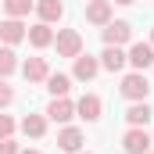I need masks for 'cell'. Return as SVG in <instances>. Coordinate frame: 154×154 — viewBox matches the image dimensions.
Returning a JSON list of instances; mask_svg holds the SVG:
<instances>
[{
    "instance_id": "obj_15",
    "label": "cell",
    "mask_w": 154,
    "mask_h": 154,
    "mask_svg": "<svg viewBox=\"0 0 154 154\" xmlns=\"http://www.w3.org/2000/svg\"><path fill=\"white\" fill-rule=\"evenodd\" d=\"M36 14H39V22L54 25V22H61V14H65V4H61V0H36Z\"/></svg>"
},
{
    "instance_id": "obj_4",
    "label": "cell",
    "mask_w": 154,
    "mask_h": 154,
    "mask_svg": "<svg viewBox=\"0 0 154 154\" xmlns=\"http://www.w3.org/2000/svg\"><path fill=\"white\" fill-rule=\"evenodd\" d=\"M43 115L50 118V122H61V125H65V122H72V118H75V100H68V97H54V100L47 104V111H43Z\"/></svg>"
},
{
    "instance_id": "obj_10",
    "label": "cell",
    "mask_w": 154,
    "mask_h": 154,
    "mask_svg": "<svg viewBox=\"0 0 154 154\" xmlns=\"http://www.w3.org/2000/svg\"><path fill=\"white\" fill-rule=\"evenodd\" d=\"M82 143H86V136H82V129H75V125H65V129L57 133V147L65 154H79Z\"/></svg>"
},
{
    "instance_id": "obj_26",
    "label": "cell",
    "mask_w": 154,
    "mask_h": 154,
    "mask_svg": "<svg viewBox=\"0 0 154 154\" xmlns=\"http://www.w3.org/2000/svg\"><path fill=\"white\" fill-rule=\"evenodd\" d=\"M151 47H154V29H151Z\"/></svg>"
},
{
    "instance_id": "obj_12",
    "label": "cell",
    "mask_w": 154,
    "mask_h": 154,
    "mask_svg": "<svg viewBox=\"0 0 154 154\" xmlns=\"http://www.w3.org/2000/svg\"><path fill=\"white\" fill-rule=\"evenodd\" d=\"M97 61H100V68H104V72H122V68L129 65V61H125V50H122V47H104Z\"/></svg>"
},
{
    "instance_id": "obj_24",
    "label": "cell",
    "mask_w": 154,
    "mask_h": 154,
    "mask_svg": "<svg viewBox=\"0 0 154 154\" xmlns=\"http://www.w3.org/2000/svg\"><path fill=\"white\" fill-rule=\"evenodd\" d=\"M18 154H39V151H36V147H25V151H18Z\"/></svg>"
},
{
    "instance_id": "obj_27",
    "label": "cell",
    "mask_w": 154,
    "mask_h": 154,
    "mask_svg": "<svg viewBox=\"0 0 154 154\" xmlns=\"http://www.w3.org/2000/svg\"><path fill=\"white\" fill-rule=\"evenodd\" d=\"M79 154H90V151H79Z\"/></svg>"
},
{
    "instance_id": "obj_20",
    "label": "cell",
    "mask_w": 154,
    "mask_h": 154,
    "mask_svg": "<svg viewBox=\"0 0 154 154\" xmlns=\"http://www.w3.org/2000/svg\"><path fill=\"white\" fill-rule=\"evenodd\" d=\"M14 68H18V54L11 47H0V79H7Z\"/></svg>"
},
{
    "instance_id": "obj_21",
    "label": "cell",
    "mask_w": 154,
    "mask_h": 154,
    "mask_svg": "<svg viewBox=\"0 0 154 154\" xmlns=\"http://www.w3.org/2000/svg\"><path fill=\"white\" fill-rule=\"evenodd\" d=\"M11 104H14V86H11L7 79H0V111L11 108Z\"/></svg>"
},
{
    "instance_id": "obj_14",
    "label": "cell",
    "mask_w": 154,
    "mask_h": 154,
    "mask_svg": "<svg viewBox=\"0 0 154 154\" xmlns=\"http://www.w3.org/2000/svg\"><path fill=\"white\" fill-rule=\"evenodd\" d=\"M25 39H29L36 50H43V47H50V43H54V29H50L47 22H36V25H29Z\"/></svg>"
},
{
    "instance_id": "obj_9",
    "label": "cell",
    "mask_w": 154,
    "mask_h": 154,
    "mask_svg": "<svg viewBox=\"0 0 154 154\" xmlns=\"http://www.w3.org/2000/svg\"><path fill=\"white\" fill-rule=\"evenodd\" d=\"M100 111H104V104H100V97H97V93H82V97L75 100V115L86 118V122H97Z\"/></svg>"
},
{
    "instance_id": "obj_7",
    "label": "cell",
    "mask_w": 154,
    "mask_h": 154,
    "mask_svg": "<svg viewBox=\"0 0 154 154\" xmlns=\"http://www.w3.org/2000/svg\"><path fill=\"white\" fill-rule=\"evenodd\" d=\"M125 61H129L136 72H147V68L154 65V47H151V43H133L129 54H125Z\"/></svg>"
},
{
    "instance_id": "obj_8",
    "label": "cell",
    "mask_w": 154,
    "mask_h": 154,
    "mask_svg": "<svg viewBox=\"0 0 154 154\" xmlns=\"http://www.w3.org/2000/svg\"><path fill=\"white\" fill-rule=\"evenodd\" d=\"M25 32H29V25H22V18H4V22H0V43H4V47L22 43Z\"/></svg>"
},
{
    "instance_id": "obj_28",
    "label": "cell",
    "mask_w": 154,
    "mask_h": 154,
    "mask_svg": "<svg viewBox=\"0 0 154 154\" xmlns=\"http://www.w3.org/2000/svg\"><path fill=\"white\" fill-rule=\"evenodd\" d=\"M151 140H154V133H151Z\"/></svg>"
},
{
    "instance_id": "obj_2",
    "label": "cell",
    "mask_w": 154,
    "mask_h": 154,
    "mask_svg": "<svg viewBox=\"0 0 154 154\" xmlns=\"http://www.w3.org/2000/svg\"><path fill=\"white\" fill-rule=\"evenodd\" d=\"M151 143H154V140H151V133H147L143 125H129L125 136H122V151H125V154H147Z\"/></svg>"
},
{
    "instance_id": "obj_23",
    "label": "cell",
    "mask_w": 154,
    "mask_h": 154,
    "mask_svg": "<svg viewBox=\"0 0 154 154\" xmlns=\"http://www.w3.org/2000/svg\"><path fill=\"white\" fill-rule=\"evenodd\" d=\"M18 151H22V147H18L11 136H7V140H0V154H18Z\"/></svg>"
},
{
    "instance_id": "obj_6",
    "label": "cell",
    "mask_w": 154,
    "mask_h": 154,
    "mask_svg": "<svg viewBox=\"0 0 154 154\" xmlns=\"http://www.w3.org/2000/svg\"><path fill=\"white\" fill-rule=\"evenodd\" d=\"M133 39V25L129 22H108L104 25V47H122V43H129Z\"/></svg>"
},
{
    "instance_id": "obj_29",
    "label": "cell",
    "mask_w": 154,
    "mask_h": 154,
    "mask_svg": "<svg viewBox=\"0 0 154 154\" xmlns=\"http://www.w3.org/2000/svg\"><path fill=\"white\" fill-rule=\"evenodd\" d=\"M147 154H154V151H147Z\"/></svg>"
},
{
    "instance_id": "obj_5",
    "label": "cell",
    "mask_w": 154,
    "mask_h": 154,
    "mask_svg": "<svg viewBox=\"0 0 154 154\" xmlns=\"http://www.w3.org/2000/svg\"><path fill=\"white\" fill-rule=\"evenodd\" d=\"M111 14H115V7H111V0H86V22L90 25H108L111 22Z\"/></svg>"
},
{
    "instance_id": "obj_3",
    "label": "cell",
    "mask_w": 154,
    "mask_h": 154,
    "mask_svg": "<svg viewBox=\"0 0 154 154\" xmlns=\"http://www.w3.org/2000/svg\"><path fill=\"white\" fill-rule=\"evenodd\" d=\"M54 43H57V57H79V54H82V36H79V29H61V32L54 36Z\"/></svg>"
},
{
    "instance_id": "obj_25",
    "label": "cell",
    "mask_w": 154,
    "mask_h": 154,
    "mask_svg": "<svg viewBox=\"0 0 154 154\" xmlns=\"http://www.w3.org/2000/svg\"><path fill=\"white\" fill-rule=\"evenodd\" d=\"M115 4H136V0H115Z\"/></svg>"
},
{
    "instance_id": "obj_16",
    "label": "cell",
    "mask_w": 154,
    "mask_h": 154,
    "mask_svg": "<svg viewBox=\"0 0 154 154\" xmlns=\"http://www.w3.org/2000/svg\"><path fill=\"white\" fill-rule=\"evenodd\" d=\"M151 115H154V111H151L147 100H133V104L125 108V122H129V125H147Z\"/></svg>"
},
{
    "instance_id": "obj_19",
    "label": "cell",
    "mask_w": 154,
    "mask_h": 154,
    "mask_svg": "<svg viewBox=\"0 0 154 154\" xmlns=\"http://www.w3.org/2000/svg\"><path fill=\"white\" fill-rule=\"evenodd\" d=\"M36 7V0H4V14L7 18H25Z\"/></svg>"
},
{
    "instance_id": "obj_11",
    "label": "cell",
    "mask_w": 154,
    "mask_h": 154,
    "mask_svg": "<svg viewBox=\"0 0 154 154\" xmlns=\"http://www.w3.org/2000/svg\"><path fill=\"white\" fill-rule=\"evenodd\" d=\"M72 61H75L72 75H75L79 82H90V79H97V72H100V61H97L93 54H79V57H72Z\"/></svg>"
},
{
    "instance_id": "obj_18",
    "label": "cell",
    "mask_w": 154,
    "mask_h": 154,
    "mask_svg": "<svg viewBox=\"0 0 154 154\" xmlns=\"http://www.w3.org/2000/svg\"><path fill=\"white\" fill-rule=\"evenodd\" d=\"M47 90H50V97H68L72 75H65V72H50V75H47Z\"/></svg>"
},
{
    "instance_id": "obj_1",
    "label": "cell",
    "mask_w": 154,
    "mask_h": 154,
    "mask_svg": "<svg viewBox=\"0 0 154 154\" xmlns=\"http://www.w3.org/2000/svg\"><path fill=\"white\" fill-rule=\"evenodd\" d=\"M122 97L133 104V100H147V93H151V82H147V75L143 72H129V75L122 79Z\"/></svg>"
},
{
    "instance_id": "obj_13",
    "label": "cell",
    "mask_w": 154,
    "mask_h": 154,
    "mask_svg": "<svg viewBox=\"0 0 154 154\" xmlns=\"http://www.w3.org/2000/svg\"><path fill=\"white\" fill-rule=\"evenodd\" d=\"M22 75L29 79V82H47V75H50L47 57H29V61L22 65Z\"/></svg>"
},
{
    "instance_id": "obj_22",
    "label": "cell",
    "mask_w": 154,
    "mask_h": 154,
    "mask_svg": "<svg viewBox=\"0 0 154 154\" xmlns=\"http://www.w3.org/2000/svg\"><path fill=\"white\" fill-rule=\"evenodd\" d=\"M11 133H14V118H11V115H0V140H7Z\"/></svg>"
},
{
    "instance_id": "obj_17",
    "label": "cell",
    "mask_w": 154,
    "mask_h": 154,
    "mask_svg": "<svg viewBox=\"0 0 154 154\" xmlns=\"http://www.w3.org/2000/svg\"><path fill=\"white\" fill-rule=\"evenodd\" d=\"M22 133L29 140H43L47 136V115H25L22 118Z\"/></svg>"
}]
</instances>
